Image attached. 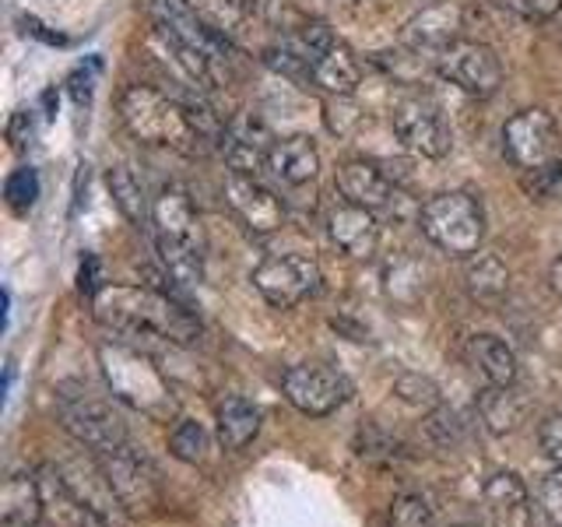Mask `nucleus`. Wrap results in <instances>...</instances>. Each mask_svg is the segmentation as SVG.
Here are the masks:
<instances>
[{
    "label": "nucleus",
    "mask_w": 562,
    "mask_h": 527,
    "mask_svg": "<svg viewBox=\"0 0 562 527\" xmlns=\"http://www.w3.org/2000/svg\"><path fill=\"white\" fill-rule=\"evenodd\" d=\"M95 321L120 341L193 345L201 334V324L169 292L151 285H105L95 295Z\"/></svg>",
    "instance_id": "f257e3e1"
},
{
    "label": "nucleus",
    "mask_w": 562,
    "mask_h": 527,
    "mask_svg": "<svg viewBox=\"0 0 562 527\" xmlns=\"http://www.w3.org/2000/svg\"><path fill=\"white\" fill-rule=\"evenodd\" d=\"M120 120L140 145H162L180 155H204L207 145L193 127L190 110L180 96H169L155 85H127L120 92Z\"/></svg>",
    "instance_id": "f03ea898"
},
{
    "label": "nucleus",
    "mask_w": 562,
    "mask_h": 527,
    "mask_svg": "<svg viewBox=\"0 0 562 527\" xmlns=\"http://www.w3.org/2000/svg\"><path fill=\"white\" fill-rule=\"evenodd\" d=\"M99 362L116 401L131 404L134 412L148 418H169L176 412L169 380L158 373V366L131 341H120V338L105 341L99 348Z\"/></svg>",
    "instance_id": "7ed1b4c3"
},
{
    "label": "nucleus",
    "mask_w": 562,
    "mask_h": 527,
    "mask_svg": "<svg viewBox=\"0 0 562 527\" xmlns=\"http://www.w3.org/2000/svg\"><path fill=\"white\" fill-rule=\"evenodd\" d=\"M418 228L432 246L450 257H471L482 250L485 239V211L474 193L443 190L429 198L418 211Z\"/></svg>",
    "instance_id": "20e7f679"
},
{
    "label": "nucleus",
    "mask_w": 562,
    "mask_h": 527,
    "mask_svg": "<svg viewBox=\"0 0 562 527\" xmlns=\"http://www.w3.org/2000/svg\"><path fill=\"white\" fill-rule=\"evenodd\" d=\"M250 281L274 310H292L321 289V264L306 254H274L257 264Z\"/></svg>",
    "instance_id": "39448f33"
},
{
    "label": "nucleus",
    "mask_w": 562,
    "mask_h": 527,
    "mask_svg": "<svg viewBox=\"0 0 562 527\" xmlns=\"http://www.w3.org/2000/svg\"><path fill=\"white\" fill-rule=\"evenodd\" d=\"M281 391H285L292 408H299L310 418H324L348 401L351 383L345 373L324 362H299L281 373Z\"/></svg>",
    "instance_id": "423d86ee"
},
{
    "label": "nucleus",
    "mask_w": 562,
    "mask_h": 527,
    "mask_svg": "<svg viewBox=\"0 0 562 527\" xmlns=\"http://www.w3.org/2000/svg\"><path fill=\"white\" fill-rule=\"evenodd\" d=\"M559 123L549 110L531 105V110H520L503 123V155L514 162L520 172L524 169H538L544 162L559 158Z\"/></svg>",
    "instance_id": "0eeeda50"
},
{
    "label": "nucleus",
    "mask_w": 562,
    "mask_h": 527,
    "mask_svg": "<svg viewBox=\"0 0 562 527\" xmlns=\"http://www.w3.org/2000/svg\"><path fill=\"white\" fill-rule=\"evenodd\" d=\"M432 64L450 85H457L461 92H468L474 99L496 96L503 85V64L496 57V49L485 43H474V40H457L450 49L439 53Z\"/></svg>",
    "instance_id": "6e6552de"
},
{
    "label": "nucleus",
    "mask_w": 562,
    "mask_h": 527,
    "mask_svg": "<svg viewBox=\"0 0 562 527\" xmlns=\"http://www.w3.org/2000/svg\"><path fill=\"white\" fill-rule=\"evenodd\" d=\"M391 127L412 155H422V158H447L450 155V145H453L450 127H447L443 113H439L429 99H422V96L397 99L391 110Z\"/></svg>",
    "instance_id": "1a4fd4ad"
},
{
    "label": "nucleus",
    "mask_w": 562,
    "mask_h": 527,
    "mask_svg": "<svg viewBox=\"0 0 562 527\" xmlns=\"http://www.w3.org/2000/svg\"><path fill=\"white\" fill-rule=\"evenodd\" d=\"M64 429L78 439L81 447L92 453H110L127 444V426H123L120 412L102 397H70L60 404Z\"/></svg>",
    "instance_id": "9d476101"
},
{
    "label": "nucleus",
    "mask_w": 562,
    "mask_h": 527,
    "mask_svg": "<svg viewBox=\"0 0 562 527\" xmlns=\"http://www.w3.org/2000/svg\"><path fill=\"white\" fill-rule=\"evenodd\" d=\"M151 18H155V25L166 35H172L176 43L204 53L207 60L225 64L228 57H233V43H228V35L218 32L215 25H207L190 0H151Z\"/></svg>",
    "instance_id": "9b49d317"
},
{
    "label": "nucleus",
    "mask_w": 562,
    "mask_h": 527,
    "mask_svg": "<svg viewBox=\"0 0 562 527\" xmlns=\"http://www.w3.org/2000/svg\"><path fill=\"white\" fill-rule=\"evenodd\" d=\"M95 457L116 492L123 514H151L158 506V479L145 457H140L131 444H123L110 453H95Z\"/></svg>",
    "instance_id": "f8f14e48"
},
{
    "label": "nucleus",
    "mask_w": 562,
    "mask_h": 527,
    "mask_svg": "<svg viewBox=\"0 0 562 527\" xmlns=\"http://www.w3.org/2000/svg\"><path fill=\"white\" fill-rule=\"evenodd\" d=\"M222 193L225 204L233 208V215L257 236L278 233L281 222H285V204H281V198L268 183H260V176L228 172Z\"/></svg>",
    "instance_id": "ddd939ff"
},
{
    "label": "nucleus",
    "mask_w": 562,
    "mask_h": 527,
    "mask_svg": "<svg viewBox=\"0 0 562 527\" xmlns=\"http://www.w3.org/2000/svg\"><path fill=\"white\" fill-rule=\"evenodd\" d=\"M461 32H464V11L450 4V0H436V4H426L401 29V43L408 46L415 57L436 60L439 53L450 49L457 40H464Z\"/></svg>",
    "instance_id": "4468645a"
},
{
    "label": "nucleus",
    "mask_w": 562,
    "mask_h": 527,
    "mask_svg": "<svg viewBox=\"0 0 562 527\" xmlns=\"http://www.w3.org/2000/svg\"><path fill=\"white\" fill-rule=\"evenodd\" d=\"M151 225H155V243L169 246H201V222L193 211L190 193L180 183H166L151 201Z\"/></svg>",
    "instance_id": "2eb2a0df"
},
{
    "label": "nucleus",
    "mask_w": 562,
    "mask_h": 527,
    "mask_svg": "<svg viewBox=\"0 0 562 527\" xmlns=\"http://www.w3.org/2000/svg\"><path fill=\"white\" fill-rule=\"evenodd\" d=\"M327 236L348 257H373L376 243H380L376 211L338 198L327 208Z\"/></svg>",
    "instance_id": "dca6fc26"
},
{
    "label": "nucleus",
    "mask_w": 562,
    "mask_h": 527,
    "mask_svg": "<svg viewBox=\"0 0 562 527\" xmlns=\"http://www.w3.org/2000/svg\"><path fill=\"white\" fill-rule=\"evenodd\" d=\"M334 187L345 201L362 204L369 211H380L397 198L394 180L386 176L376 162H366V158H351V162L338 166V176H334Z\"/></svg>",
    "instance_id": "f3484780"
},
{
    "label": "nucleus",
    "mask_w": 562,
    "mask_h": 527,
    "mask_svg": "<svg viewBox=\"0 0 562 527\" xmlns=\"http://www.w3.org/2000/svg\"><path fill=\"white\" fill-rule=\"evenodd\" d=\"M485 514L492 527H531V492L520 474H492L485 482Z\"/></svg>",
    "instance_id": "a211bd4d"
},
{
    "label": "nucleus",
    "mask_w": 562,
    "mask_h": 527,
    "mask_svg": "<svg viewBox=\"0 0 562 527\" xmlns=\"http://www.w3.org/2000/svg\"><path fill=\"white\" fill-rule=\"evenodd\" d=\"M40 485H43V520H49V527H110V520L95 514L92 506L67 489L57 468L43 471Z\"/></svg>",
    "instance_id": "6ab92c4d"
},
{
    "label": "nucleus",
    "mask_w": 562,
    "mask_h": 527,
    "mask_svg": "<svg viewBox=\"0 0 562 527\" xmlns=\"http://www.w3.org/2000/svg\"><path fill=\"white\" fill-rule=\"evenodd\" d=\"M268 169L274 172V180H281L285 187H306L316 180V172H321V152H316L313 137L306 134L278 137L268 152Z\"/></svg>",
    "instance_id": "aec40b11"
},
{
    "label": "nucleus",
    "mask_w": 562,
    "mask_h": 527,
    "mask_svg": "<svg viewBox=\"0 0 562 527\" xmlns=\"http://www.w3.org/2000/svg\"><path fill=\"white\" fill-rule=\"evenodd\" d=\"M310 81L327 96H351L362 81V64L356 60V53L338 40L310 64Z\"/></svg>",
    "instance_id": "412c9836"
},
{
    "label": "nucleus",
    "mask_w": 562,
    "mask_h": 527,
    "mask_svg": "<svg viewBox=\"0 0 562 527\" xmlns=\"http://www.w3.org/2000/svg\"><path fill=\"white\" fill-rule=\"evenodd\" d=\"M468 362L479 369L488 386H509L517 383V351L496 334H471L464 345Z\"/></svg>",
    "instance_id": "4be33fe9"
},
{
    "label": "nucleus",
    "mask_w": 562,
    "mask_h": 527,
    "mask_svg": "<svg viewBox=\"0 0 562 527\" xmlns=\"http://www.w3.org/2000/svg\"><path fill=\"white\" fill-rule=\"evenodd\" d=\"M0 520L4 527H40L43 520V485L32 474H11L0 492Z\"/></svg>",
    "instance_id": "5701e85b"
},
{
    "label": "nucleus",
    "mask_w": 562,
    "mask_h": 527,
    "mask_svg": "<svg viewBox=\"0 0 562 527\" xmlns=\"http://www.w3.org/2000/svg\"><path fill=\"white\" fill-rule=\"evenodd\" d=\"M464 285H468L471 299H479V303H499V299L509 292V268L503 264L499 254L479 250L464 264Z\"/></svg>",
    "instance_id": "b1692460"
},
{
    "label": "nucleus",
    "mask_w": 562,
    "mask_h": 527,
    "mask_svg": "<svg viewBox=\"0 0 562 527\" xmlns=\"http://www.w3.org/2000/svg\"><path fill=\"white\" fill-rule=\"evenodd\" d=\"M218 422V439L225 450H243L246 444H254V436L260 433V408L246 397H225L215 408Z\"/></svg>",
    "instance_id": "393cba45"
},
{
    "label": "nucleus",
    "mask_w": 562,
    "mask_h": 527,
    "mask_svg": "<svg viewBox=\"0 0 562 527\" xmlns=\"http://www.w3.org/2000/svg\"><path fill=\"white\" fill-rule=\"evenodd\" d=\"M479 415L488 433H514L527 415V401L517 391V383L488 386V391H482V397H479Z\"/></svg>",
    "instance_id": "a878e982"
},
{
    "label": "nucleus",
    "mask_w": 562,
    "mask_h": 527,
    "mask_svg": "<svg viewBox=\"0 0 562 527\" xmlns=\"http://www.w3.org/2000/svg\"><path fill=\"white\" fill-rule=\"evenodd\" d=\"M105 183H110V193H113L116 208L123 211V218L134 225H148L155 198H148L145 183H140V176L131 166H113L105 172Z\"/></svg>",
    "instance_id": "bb28decb"
},
{
    "label": "nucleus",
    "mask_w": 562,
    "mask_h": 527,
    "mask_svg": "<svg viewBox=\"0 0 562 527\" xmlns=\"http://www.w3.org/2000/svg\"><path fill=\"white\" fill-rule=\"evenodd\" d=\"M383 281H386V295H391L394 303L412 306L422 299V292H426V268H422L415 257L401 254L383 268Z\"/></svg>",
    "instance_id": "cd10ccee"
},
{
    "label": "nucleus",
    "mask_w": 562,
    "mask_h": 527,
    "mask_svg": "<svg viewBox=\"0 0 562 527\" xmlns=\"http://www.w3.org/2000/svg\"><path fill=\"white\" fill-rule=\"evenodd\" d=\"M169 450L180 457V461L187 464H198L204 461V450H207V433L201 422H193V418H180V426L172 429L169 436Z\"/></svg>",
    "instance_id": "c85d7f7f"
},
{
    "label": "nucleus",
    "mask_w": 562,
    "mask_h": 527,
    "mask_svg": "<svg viewBox=\"0 0 562 527\" xmlns=\"http://www.w3.org/2000/svg\"><path fill=\"white\" fill-rule=\"evenodd\" d=\"M391 527H436V509L422 492H404L391 506Z\"/></svg>",
    "instance_id": "c756f323"
},
{
    "label": "nucleus",
    "mask_w": 562,
    "mask_h": 527,
    "mask_svg": "<svg viewBox=\"0 0 562 527\" xmlns=\"http://www.w3.org/2000/svg\"><path fill=\"white\" fill-rule=\"evenodd\" d=\"M4 198H8L14 215H25V211H32V204L40 201V172H35L32 166L14 169L8 176V183H4Z\"/></svg>",
    "instance_id": "7c9ffc66"
},
{
    "label": "nucleus",
    "mask_w": 562,
    "mask_h": 527,
    "mask_svg": "<svg viewBox=\"0 0 562 527\" xmlns=\"http://www.w3.org/2000/svg\"><path fill=\"white\" fill-rule=\"evenodd\" d=\"M394 394L412 404V408H422V412H436L439 408V386L429 380V377H418V373H404L397 377L394 383Z\"/></svg>",
    "instance_id": "2f4dec72"
},
{
    "label": "nucleus",
    "mask_w": 562,
    "mask_h": 527,
    "mask_svg": "<svg viewBox=\"0 0 562 527\" xmlns=\"http://www.w3.org/2000/svg\"><path fill=\"white\" fill-rule=\"evenodd\" d=\"M520 187L531 201H549L562 187V158H552V162H544L538 169H524Z\"/></svg>",
    "instance_id": "473e14b6"
},
{
    "label": "nucleus",
    "mask_w": 562,
    "mask_h": 527,
    "mask_svg": "<svg viewBox=\"0 0 562 527\" xmlns=\"http://www.w3.org/2000/svg\"><path fill=\"white\" fill-rule=\"evenodd\" d=\"M538 503H541V514L549 517V524L552 527H562V468L549 471L541 479Z\"/></svg>",
    "instance_id": "72a5a7b5"
},
{
    "label": "nucleus",
    "mask_w": 562,
    "mask_h": 527,
    "mask_svg": "<svg viewBox=\"0 0 562 527\" xmlns=\"http://www.w3.org/2000/svg\"><path fill=\"white\" fill-rule=\"evenodd\" d=\"M397 450H401L397 439H391V436L380 433V429H373V426L359 433V453H362V457H369V461H383V464H391L394 457H397Z\"/></svg>",
    "instance_id": "f704fd0d"
},
{
    "label": "nucleus",
    "mask_w": 562,
    "mask_h": 527,
    "mask_svg": "<svg viewBox=\"0 0 562 527\" xmlns=\"http://www.w3.org/2000/svg\"><path fill=\"white\" fill-rule=\"evenodd\" d=\"M362 123V110L359 105H351L348 96H334L327 102V127L334 134H351Z\"/></svg>",
    "instance_id": "c9c22d12"
},
{
    "label": "nucleus",
    "mask_w": 562,
    "mask_h": 527,
    "mask_svg": "<svg viewBox=\"0 0 562 527\" xmlns=\"http://www.w3.org/2000/svg\"><path fill=\"white\" fill-rule=\"evenodd\" d=\"M496 4L527 18V22H549L562 11V0H496Z\"/></svg>",
    "instance_id": "e433bc0d"
},
{
    "label": "nucleus",
    "mask_w": 562,
    "mask_h": 527,
    "mask_svg": "<svg viewBox=\"0 0 562 527\" xmlns=\"http://www.w3.org/2000/svg\"><path fill=\"white\" fill-rule=\"evenodd\" d=\"M541 450L549 453V461L555 464V468H562V408L559 412H552L549 418L541 422Z\"/></svg>",
    "instance_id": "4c0bfd02"
},
{
    "label": "nucleus",
    "mask_w": 562,
    "mask_h": 527,
    "mask_svg": "<svg viewBox=\"0 0 562 527\" xmlns=\"http://www.w3.org/2000/svg\"><path fill=\"white\" fill-rule=\"evenodd\" d=\"M429 433L439 439V444H447V439H453L457 433H461V422H457V415L453 412H436V415H429Z\"/></svg>",
    "instance_id": "58836bf2"
},
{
    "label": "nucleus",
    "mask_w": 562,
    "mask_h": 527,
    "mask_svg": "<svg viewBox=\"0 0 562 527\" xmlns=\"http://www.w3.org/2000/svg\"><path fill=\"white\" fill-rule=\"evenodd\" d=\"M67 88H70V99H75L78 105H88L92 102V70H85V67H78L75 75L67 78Z\"/></svg>",
    "instance_id": "ea45409f"
},
{
    "label": "nucleus",
    "mask_w": 562,
    "mask_h": 527,
    "mask_svg": "<svg viewBox=\"0 0 562 527\" xmlns=\"http://www.w3.org/2000/svg\"><path fill=\"white\" fill-rule=\"evenodd\" d=\"M78 289H81L85 295H99V292H102V289H99V260H95L92 254H85L81 268H78Z\"/></svg>",
    "instance_id": "a19ab883"
},
{
    "label": "nucleus",
    "mask_w": 562,
    "mask_h": 527,
    "mask_svg": "<svg viewBox=\"0 0 562 527\" xmlns=\"http://www.w3.org/2000/svg\"><path fill=\"white\" fill-rule=\"evenodd\" d=\"M8 137L14 148H25V141L32 137V116L29 113H14L11 123H8Z\"/></svg>",
    "instance_id": "79ce46f5"
},
{
    "label": "nucleus",
    "mask_w": 562,
    "mask_h": 527,
    "mask_svg": "<svg viewBox=\"0 0 562 527\" xmlns=\"http://www.w3.org/2000/svg\"><path fill=\"white\" fill-rule=\"evenodd\" d=\"M222 4L225 8H233V11H260V4H263V0H222Z\"/></svg>",
    "instance_id": "37998d69"
},
{
    "label": "nucleus",
    "mask_w": 562,
    "mask_h": 527,
    "mask_svg": "<svg viewBox=\"0 0 562 527\" xmlns=\"http://www.w3.org/2000/svg\"><path fill=\"white\" fill-rule=\"evenodd\" d=\"M549 281H552V292L562 299V257L552 264V271H549Z\"/></svg>",
    "instance_id": "c03bdc74"
},
{
    "label": "nucleus",
    "mask_w": 562,
    "mask_h": 527,
    "mask_svg": "<svg viewBox=\"0 0 562 527\" xmlns=\"http://www.w3.org/2000/svg\"><path fill=\"white\" fill-rule=\"evenodd\" d=\"M457 527H479V524H457Z\"/></svg>",
    "instance_id": "a18cd8bd"
},
{
    "label": "nucleus",
    "mask_w": 562,
    "mask_h": 527,
    "mask_svg": "<svg viewBox=\"0 0 562 527\" xmlns=\"http://www.w3.org/2000/svg\"><path fill=\"white\" fill-rule=\"evenodd\" d=\"M429 4H436V0H429Z\"/></svg>",
    "instance_id": "49530a36"
}]
</instances>
